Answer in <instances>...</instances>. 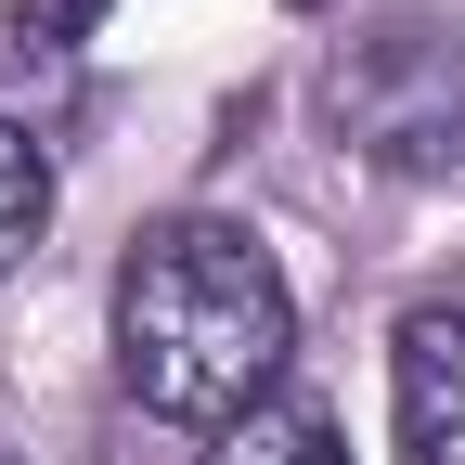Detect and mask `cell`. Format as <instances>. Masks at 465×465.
I'll list each match as a JSON object with an SVG mask.
<instances>
[{
	"label": "cell",
	"mask_w": 465,
	"mask_h": 465,
	"mask_svg": "<svg viewBox=\"0 0 465 465\" xmlns=\"http://www.w3.org/2000/svg\"><path fill=\"white\" fill-rule=\"evenodd\" d=\"M323 130H336L349 155L401 168V182H452V168H465V26H440V14H375L362 39H336Z\"/></svg>",
	"instance_id": "7a4b0ae2"
},
{
	"label": "cell",
	"mask_w": 465,
	"mask_h": 465,
	"mask_svg": "<svg viewBox=\"0 0 465 465\" xmlns=\"http://www.w3.org/2000/svg\"><path fill=\"white\" fill-rule=\"evenodd\" d=\"M39 220H52V155L14 130V116H0V272L39 246Z\"/></svg>",
	"instance_id": "5b68a950"
},
{
	"label": "cell",
	"mask_w": 465,
	"mask_h": 465,
	"mask_svg": "<svg viewBox=\"0 0 465 465\" xmlns=\"http://www.w3.org/2000/svg\"><path fill=\"white\" fill-rule=\"evenodd\" d=\"M194 465H349V440H336L323 401H259V414H246V427H220Z\"/></svg>",
	"instance_id": "277c9868"
},
{
	"label": "cell",
	"mask_w": 465,
	"mask_h": 465,
	"mask_svg": "<svg viewBox=\"0 0 465 465\" xmlns=\"http://www.w3.org/2000/svg\"><path fill=\"white\" fill-rule=\"evenodd\" d=\"M388 401H401V465H465V311H414L388 336Z\"/></svg>",
	"instance_id": "3957f363"
},
{
	"label": "cell",
	"mask_w": 465,
	"mask_h": 465,
	"mask_svg": "<svg viewBox=\"0 0 465 465\" xmlns=\"http://www.w3.org/2000/svg\"><path fill=\"white\" fill-rule=\"evenodd\" d=\"M0 465H14V440H0Z\"/></svg>",
	"instance_id": "52a82bcc"
},
{
	"label": "cell",
	"mask_w": 465,
	"mask_h": 465,
	"mask_svg": "<svg viewBox=\"0 0 465 465\" xmlns=\"http://www.w3.org/2000/svg\"><path fill=\"white\" fill-rule=\"evenodd\" d=\"M14 26H26L39 52H65V39H91V26H104V0H14Z\"/></svg>",
	"instance_id": "8992f818"
},
{
	"label": "cell",
	"mask_w": 465,
	"mask_h": 465,
	"mask_svg": "<svg viewBox=\"0 0 465 465\" xmlns=\"http://www.w3.org/2000/svg\"><path fill=\"white\" fill-rule=\"evenodd\" d=\"M284 349H298V298L246 220H155L116 259V388L155 427H246L259 401H284Z\"/></svg>",
	"instance_id": "6da1fadb"
}]
</instances>
